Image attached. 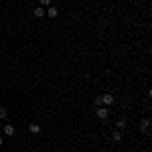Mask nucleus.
<instances>
[{"instance_id": "12", "label": "nucleus", "mask_w": 152, "mask_h": 152, "mask_svg": "<svg viewBox=\"0 0 152 152\" xmlns=\"http://www.w3.org/2000/svg\"><path fill=\"white\" fill-rule=\"evenodd\" d=\"M6 118V107H0V120H4Z\"/></svg>"}, {"instance_id": "3", "label": "nucleus", "mask_w": 152, "mask_h": 152, "mask_svg": "<svg viewBox=\"0 0 152 152\" xmlns=\"http://www.w3.org/2000/svg\"><path fill=\"white\" fill-rule=\"evenodd\" d=\"M45 14H47V16H51V18H57V16H59V8L51 4V6H49L47 10H45Z\"/></svg>"}, {"instance_id": "8", "label": "nucleus", "mask_w": 152, "mask_h": 152, "mask_svg": "<svg viewBox=\"0 0 152 152\" xmlns=\"http://www.w3.org/2000/svg\"><path fill=\"white\" fill-rule=\"evenodd\" d=\"M28 130H31V134H41V126L39 124H31Z\"/></svg>"}, {"instance_id": "4", "label": "nucleus", "mask_w": 152, "mask_h": 152, "mask_svg": "<svg viewBox=\"0 0 152 152\" xmlns=\"http://www.w3.org/2000/svg\"><path fill=\"white\" fill-rule=\"evenodd\" d=\"M14 134H16L14 126H12V124H6V126H4V136H14Z\"/></svg>"}, {"instance_id": "5", "label": "nucleus", "mask_w": 152, "mask_h": 152, "mask_svg": "<svg viewBox=\"0 0 152 152\" xmlns=\"http://www.w3.org/2000/svg\"><path fill=\"white\" fill-rule=\"evenodd\" d=\"M148 128H150V120L144 118V120L140 122V130H142V132H148Z\"/></svg>"}, {"instance_id": "1", "label": "nucleus", "mask_w": 152, "mask_h": 152, "mask_svg": "<svg viewBox=\"0 0 152 152\" xmlns=\"http://www.w3.org/2000/svg\"><path fill=\"white\" fill-rule=\"evenodd\" d=\"M95 116L99 118V120H107V116H110V110H107L105 105H99V107L95 110Z\"/></svg>"}, {"instance_id": "7", "label": "nucleus", "mask_w": 152, "mask_h": 152, "mask_svg": "<svg viewBox=\"0 0 152 152\" xmlns=\"http://www.w3.org/2000/svg\"><path fill=\"white\" fill-rule=\"evenodd\" d=\"M112 140H114V142L122 140V132H120V130H114V132H112Z\"/></svg>"}, {"instance_id": "6", "label": "nucleus", "mask_w": 152, "mask_h": 152, "mask_svg": "<svg viewBox=\"0 0 152 152\" xmlns=\"http://www.w3.org/2000/svg\"><path fill=\"white\" fill-rule=\"evenodd\" d=\"M43 14H45V8H43V6H37L35 10H33V16H37V18H41Z\"/></svg>"}, {"instance_id": "2", "label": "nucleus", "mask_w": 152, "mask_h": 152, "mask_svg": "<svg viewBox=\"0 0 152 152\" xmlns=\"http://www.w3.org/2000/svg\"><path fill=\"white\" fill-rule=\"evenodd\" d=\"M116 104V97L112 94H105V95H102V105H105V107H110V105H114Z\"/></svg>"}, {"instance_id": "10", "label": "nucleus", "mask_w": 152, "mask_h": 152, "mask_svg": "<svg viewBox=\"0 0 152 152\" xmlns=\"http://www.w3.org/2000/svg\"><path fill=\"white\" fill-rule=\"evenodd\" d=\"M94 105H95V107L102 105V95H95V97H94Z\"/></svg>"}, {"instance_id": "11", "label": "nucleus", "mask_w": 152, "mask_h": 152, "mask_svg": "<svg viewBox=\"0 0 152 152\" xmlns=\"http://www.w3.org/2000/svg\"><path fill=\"white\" fill-rule=\"evenodd\" d=\"M41 6H43V8H49V6H51V0H41Z\"/></svg>"}, {"instance_id": "9", "label": "nucleus", "mask_w": 152, "mask_h": 152, "mask_svg": "<svg viewBox=\"0 0 152 152\" xmlns=\"http://www.w3.org/2000/svg\"><path fill=\"white\" fill-rule=\"evenodd\" d=\"M116 130H120V132L126 130V120H118L116 122Z\"/></svg>"}, {"instance_id": "13", "label": "nucleus", "mask_w": 152, "mask_h": 152, "mask_svg": "<svg viewBox=\"0 0 152 152\" xmlns=\"http://www.w3.org/2000/svg\"><path fill=\"white\" fill-rule=\"evenodd\" d=\"M0 146H2V136H0Z\"/></svg>"}]
</instances>
